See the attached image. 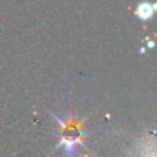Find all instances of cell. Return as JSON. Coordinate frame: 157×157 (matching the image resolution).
Masks as SVG:
<instances>
[{
    "label": "cell",
    "instance_id": "cell-1",
    "mask_svg": "<svg viewBox=\"0 0 157 157\" xmlns=\"http://www.w3.org/2000/svg\"><path fill=\"white\" fill-rule=\"evenodd\" d=\"M153 14H155V6H152L149 2L141 3V4L138 6V8H136V15L141 19H144V21L152 18Z\"/></svg>",
    "mask_w": 157,
    "mask_h": 157
}]
</instances>
